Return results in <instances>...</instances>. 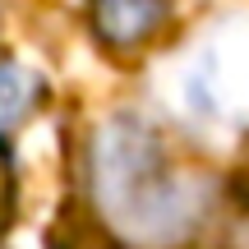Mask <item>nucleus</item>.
I'll return each mask as SVG.
<instances>
[{"label":"nucleus","instance_id":"obj_1","mask_svg":"<svg viewBox=\"0 0 249 249\" xmlns=\"http://www.w3.org/2000/svg\"><path fill=\"white\" fill-rule=\"evenodd\" d=\"M92 185L116 231L139 245H171L198 217L194 189L157 176V139L134 116H120L102 129L97 157H92Z\"/></svg>","mask_w":249,"mask_h":249},{"label":"nucleus","instance_id":"obj_2","mask_svg":"<svg viewBox=\"0 0 249 249\" xmlns=\"http://www.w3.org/2000/svg\"><path fill=\"white\" fill-rule=\"evenodd\" d=\"M189 97L208 116H240L249 107V33L222 28L198 51L189 74Z\"/></svg>","mask_w":249,"mask_h":249},{"label":"nucleus","instance_id":"obj_3","mask_svg":"<svg viewBox=\"0 0 249 249\" xmlns=\"http://www.w3.org/2000/svg\"><path fill=\"white\" fill-rule=\"evenodd\" d=\"M161 0H92V33L107 51H139L161 28Z\"/></svg>","mask_w":249,"mask_h":249},{"label":"nucleus","instance_id":"obj_4","mask_svg":"<svg viewBox=\"0 0 249 249\" xmlns=\"http://www.w3.org/2000/svg\"><path fill=\"white\" fill-rule=\"evenodd\" d=\"M37 92H42V83H37L33 70H23L14 60H0V139L33 116Z\"/></svg>","mask_w":249,"mask_h":249},{"label":"nucleus","instance_id":"obj_5","mask_svg":"<svg viewBox=\"0 0 249 249\" xmlns=\"http://www.w3.org/2000/svg\"><path fill=\"white\" fill-rule=\"evenodd\" d=\"M9 226V161L0 157V231Z\"/></svg>","mask_w":249,"mask_h":249}]
</instances>
